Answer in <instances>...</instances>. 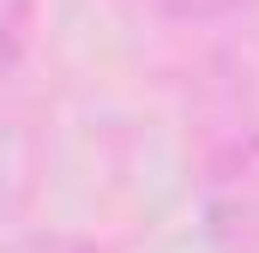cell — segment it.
<instances>
[{
	"instance_id": "7a4b0ae2",
	"label": "cell",
	"mask_w": 259,
	"mask_h": 253,
	"mask_svg": "<svg viewBox=\"0 0 259 253\" xmlns=\"http://www.w3.org/2000/svg\"><path fill=\"white\" fill-rule=\"evenodd\" d=\"M175 18H217V12H235L241 0H163Z\"/></svg>"
},
{
	"instance_id": "3957f363",
	"label": "cell",
	"mask_w": 259,
	"mask_h": 253,
	"mask_svg": "<svg viewBox=\"0 0 259 253\" xmlns=\"http://www.w3.org/2000/svg\"><path fill=\"white\" fill-rule=\"evenodd\" d=\"M18 253H97V247H91V241H61V235H55V241H24Z\"/></svg>"
},
{
	"instance_id": "6da1fadb",
	"label": "cell",
	"mask_w": 259,
	"mask_h": 253,
	"mask_svg": "<svg viewBox=\"0 0 259 253\" xmlns=\"http://www.w3.org/2000/svg\"><path fill=\"white\" fill-rule=\"evenodd\" d=\"M24 30H30V0H0V72L18 61Z\"/></svg>"
}]
</instances>
